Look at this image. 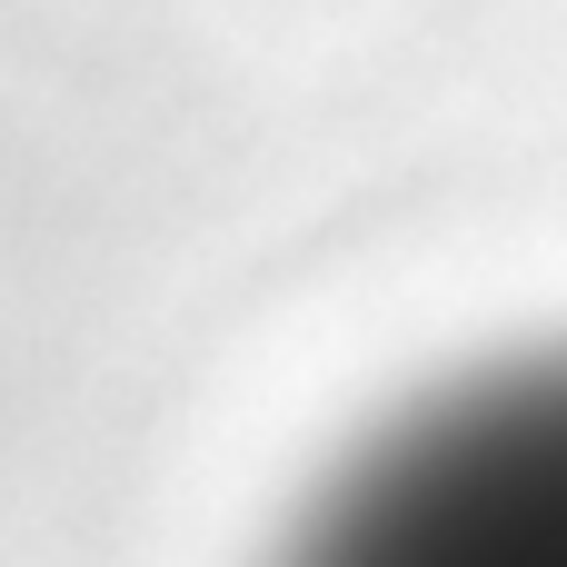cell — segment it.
<instances>
[{"label":"cell","instance_id":"cell-1","mask_svg":"<svg viewBox=\"0 0 567 567\" xmlns=\"http://www.w3.org/2000/svg\"><path fill=\"white\" fill-rule=\"evenodd\" d=\"M329 538L369 558H567V359L488 369L399 419L329 498Z\"/></svg>","mask_w":567,"mask_h":567}]
</instances>
